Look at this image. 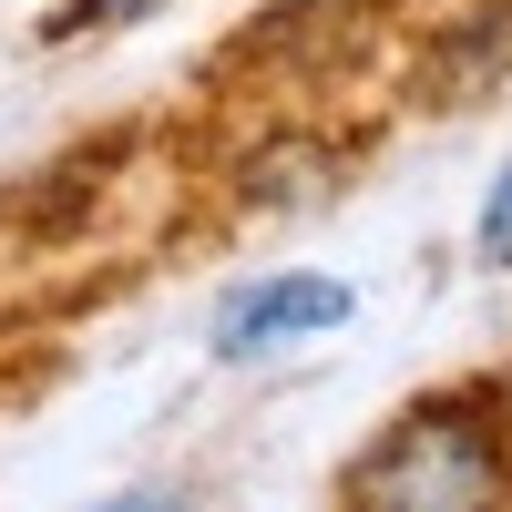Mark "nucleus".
<instances>
[{
    "mask_svg": "<svg viewBox=\"0 0 512 512\" xmlns=\"http://www.w3.org/2000/svg\"><path fill=\"white\" fill-rule=\"evenodd\" d=\"M512 451L482 410H420L349 472V512H502Z\"/></svg>",
    "mask_w": 512,
    "mask_h": 512,
    "instance_id": "1",
    "label": "nucleus"
},
{
    "mask_svg": "<svg viewBox=\"0 0 512 512\" xmlns=\"http://www.w3.org/2000/svg\"><path fill=\"white\" fill-rule=\"evenodd\" d=\"M123 11H154V0H93V11H72V21H123ZM62 21V31H72Z\"/></svg>",
    "mask_w": 512,
    "mask_h": 512,
    "instance_id": "5",
    "label": "nucleus"
},
{
    "mask_svg": "<svg viewBox=\"0 0 512 512\" xmlns=\"http://www.w3.org/2000/svg\"><path fill=\"white\" fill-rule=\"evenodd\" d=\"M482 256L512 267V164H502V185H492V205H482Z\"/></svg>",
    "mask_w": 512,
    "mask_h": 512,
    "instance_id": "3",
    "label": "nucleus"
},
{
    "mask_svg": "<svg viewBox=\"0 0 512 512\" xmlns=\"http://www.w3.org/2000/svg\"><path fill=\"white\" fill-rule=\"evenodd\" d=\"M103 512H185V502H164V492H113Z\"/></svg>",
    "mask_w": 512,
    "mask_h": 512,
    "instance_id": "4",
    "label": "nucleus"
},
{
    "mask_svg": "<svg viewBox=\"0 0 512 512\" xmlns=\"http://www.w3.org/2000/svg\"><path fill=\"white\" fill-rule=\"evenodd\" d=\"M338 318H349V287H338V277H267V287H246L236 308L216 318V359H267V349L318 338Z\"/></svg>",
    "mask_w": 512,
    "mask_h": 512,
    "instance_id": "2",
    "label": "nucleus"
}]
</instances>
